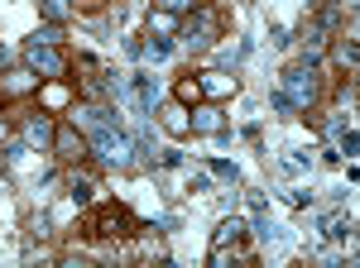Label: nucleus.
Returning <instances> with one entry per match:
<instances>
[{
	"label": "nucleus",
	"mask_w": 360,
	"mask_h": 268,
	"mask_svg": "<svg viewBox=\"0 0 360 268\" xmlns=\"http://www.w3.org/2000/svg\"><path fill=\"white\" fill-rule=\"evenodd\" d=\"M269 106H274L278 115H293V110H298L293 101H288V96H283V91H274V96H269Z\"/></svg>",
	"instance_id": "22"
},
{
	"label": "nucleus",
	"mask_w": 360,
	"mask_h": 268,
	"mask_svg": "<svg viewBox=\"0 0 360 268\" xmlns=\"http://www.w3.org/2000/svg\"><path fill=\"white\" fill-rule=\"evenodd\" d=\"M125 225H130L125 211H101L96 220H91V235H125Z\"/></svg>",
	"instance_id": "6"
},
{
	"label": "nucleus",
	"mask_w": 360,
	"mask_h": 268,
	"mask_svg": "<svg viewBox=\"0 0 360 268\" xmlns=\"http://www.w3.org/2000/svg\"><path fill=\"white\" fill-rule=\"evenodd\" d=\"M72 125H82V130L96 134V130H106V125H111V115H106L101 106H77V110H72Z\"/></svg>",
	"instance_id": "7"
},
{
	"label": "nucleus",
	"mask_w": 360,
	"mask_h": 268,
	"mask_svg": "<svg viewBox=\"0 0 360 268\" xmlns=\"http://www.w3.org/2000/svg\"><path fill=\"white\" fill-rule=\"evenodd\" d=\"M202 0H159V10H173V15H183V10H197Z\"/></svg>",
	"instance_id": "19"
},
{
	"label": "nucleus",
	"mask_w": 360,
	"mask_h": 268,
	"mask_svg": "<svg viewBox=\"0 0 360 268\" xmlns=\"http://www.w3.org/2000/svg\"><path fill=\"white\" fill-rule=\"evenodd\" d=\"M49 20H68V0H39Z\"/></svg>",
	"instance_id": "18"
},
{
	"label": "nucleus",
	"mask_w": 360,
	"mask_h": 268,
	"mask_svg": "<svg viewBox=\"0 0 360 268\" xmlns=\"http://www.w3.org/2000/svg\"><path fill=\"white\" fill-rule=\"evenodd\" d=\"M164 130L168 134H188V130H193V115L173 101V106H164Z\"/></svg>",
	"instance_id": "10"
},
{
	"label": "nucleus",
	"mask_w": 360,
	"mask_h": 268,
	"mask_svg": "<svg viewBox=\"0 0 360 268\" xmlns=\"http://www.w3.org/2000/svg\"><path fill=\"white\" fill-rule=\"evenodd\" d=\"M53 144H58V154H63L68 163H82V159H86V139L77 134V125H72V130H58Z\"/></svg>",
	"instance_id": "5"
},
{
	"label": "nucleus",
	"mask_w": 360,
	"mask_h": 268,
	"mask_svg": "<svg viewBox=\"0 0 360 268\" xmlns=\"http://www.w3.org/2000/svg\"><path fill=\"white\" fill-rule=\"evenodd\" d=\"M327 235H332V240H351V235H356V225H351V215H346V220L336 215L332 225H327Z\"/></svg>",
	"instance_id": "15"
},
{
	"label": "nucleus",
	"mask_w": 360,
	"mask_h": 268,
	"mask_svg": "<svg viewBox=\"0 0 360 268\" xmlns=\"http://www.w3.org/2000/svg\"><path fill=\"white\" fill-rule=\"evenodd\" d=\"M240 240H245V225H240L236 215H231V220H221V225H217V235H212V244H217V249H226V244H240Z\"/></svg>",
	"instance_id": "9"
},
{
	"label": "nucleus",
	"mask_w": 360,
	"mask_h": 268,
	"mask_svg": "<svg viewBox=\"0 0 360 268\" xmlns=\"http://www.w3.org/2000/svg\"><path fill=\"white\" fill-rule=\"evenodd\" d=\"M183 29H188V48H207V43H212V34H217V15L197 5V10H193V20H188Z\"/></svg>",
	"instance_id": "3"
},
{
	"label": "nucleus",
	"mask_w": 360,
	"mask_h": 268,
	"mask_svg": "<svg viewBox=\"0 0 360 268\" xmlns=\"http://www.w3.org/2000/svg\"><path fill=\"white\" fill-rule=\"evenodd\" d=\"M68 187H72V201H91L96 182H91V177H77V173H72V182H68Z\"/></svg>",
	"instance_id": "14"
},
{
	"label": "nucleus",
	"mask_w": 360,
	"mask_h": 268,
	"mask_svg": "<svg viewBox=\"0 0 360 268\" xmlns=\"http://www.w3.org/2000/svg\"><path fill=\"white\" fill-rule=\"evenodd\" d=\"M283 96H288L293 106H307V101L317 96V81H312V72H307V67H293V72H288V91H283Z\"/></svg>",
	"instance_id": "4"
},
{
	"label": "nucleus",
	"mask_w": 360,
	"mask_h": 268,
	"mask_svg": "<svg viewBox=\"0 0 360 268\" xmlns=\"http://www.w3.org/2000/svg\"><path fill=\"white\" fill-rule=\"evenodd\" d=\"M336 62H341V67H346V72H351V67H356V39H346V43H341V48H336Z\"/></svg>",
	"instance_id": "17"
},
{
	"label": "nucleus",
	"mask_w": 360,
	"mask_h": 268,
	"mask_svg": "<svg viewBox=\"0 0 360 268\" xmlns=\"http://www.w3.org/2000/svg\"><path fill=\"white\" fill-rule=\"evenodd\" d=\"M144 53H149V58H168V53H173V43H168V39H149Z\"/></svg>",
	"instance_id": "21"
},
{
	"label": "nucleus",
	"mask_w": 360,
	"mask_h": 268,
	"mask_svg": "<svg viewBox=\"0 0 360 268\" xmlns=\"http://www.w3.org/2000/svg\"><path fill=\"white\" fill-rule=\"evenodd\" d=\"M193 130L197 134H221V106H197L193 110Z\"/></svg>",
	"instance_id": "8"
},
{
	"label": "nucleus",
	"mask_w": 360,
	"mask_h": 268,
	"mask_svg": "<svg viewBox=\"0 0 360 268\" xmlns=\"http://www.w3.org/2000/svg\"><path fill=\"white\" fill-rule=\"evenodd\" d=\"M212 173H217L221 182H236V177H240V173H236V163H212Z\"/></svg>",
	"instance_id": "23"
},
{
	"label": "nucleus",
	"mask_w": 360,
	"mask_h": 268,
	"mask_svg": "<svg viewBox=\"0 0 360 268\" xmlns=\"http://www.w3.org/2000/svg\"><path fill=\"white\" fill-rule=\"evenodd\" d=\"M173 29H178V15H173V10H154V15H149V34L164 39V34H173Z\"/></svg>",
	"instance_id": "12"
},
{
	"label": "nucleus",
	"mask_w": 360,
	"mask_h": 268,
	"mask_svg": "<svg viewBox=\"0 0 360 268\" xmlns=\"http://www.w3.org/2000/svg\"><path fill=\"white\" fill-rule=\"evenodd\" d=\"M29 86H34V72H15V77L5 81V91H10V96H20V91H29Z\"/></svg>",
	"instance_id": "16"
},
{
	"label": "nucleus",
	"mask_w": 360,
	"mask_h": 268,
	"mask_svg": "<svg viewBox=\"0 0 360 268\" xmlns=\"http://www.w3.org/2000/svg\"><path fill=\"white\" fill-rule=\"evenodd\" d=\"M202 96V86H197V77H188L183 86H178V101H197Z\"/></svg>",
	"instance_id": "20"
},
{
	"label": "nucleus",
	"mask_w": 360,
	"mask_h": 268,
	"mask_svg": "<svg viewBox=\"0 0 360 268\" xmlns=\"http://www.w3.org/2000/svg\"><path fill=\"white\" fill-rule=\"evenodd\" d=\"M197 86H202L207 96H231V91H236V77H226V72H207Z\"/></svg>",
	"instance_id": "11"
},
{
	"label": "nucleus",
	"mask_w": 360,
	"mask_h": 268,
	"mask_svg": "<svg viewBox=\"0 0 360 268\" xmlns=\"http://www.w3.org/2000/svg\"><path fill=\"white\" fill-rule=\"evenodd\" d=\"M44 101H49V106H63V101H68V91H63V86H49V91H44Z\"/></svg>",
	"instance_id": "24"
},
{
	"label": "nucleus",
	"mask_w": 360,
	"mask_h": 268,
	"mask_svg": "<svg viewBox=\"0 0 360 268\" xmlns=\"http://www.w3.org/2000/svg\"><path fill=\"white\" fill-rule=\"evenodd\" d=\"M86 149H91L101 163H111V168H130V139H125L120 130H111V125L91 134V144H86Z\"/></svg>",
	"instance_id": "1"
},
{
	"label": "nucleus",
	"mask_w": 360,
	"mask_h": 268,
	"mask_svg": "<svg viewBox=\"0 0 360 268\" xmlns=\"http://www.w3.org/2000/svg\"><path fill=\"white\" fill-rule=\"evenodd\" d=\"M25 134L34 139V144H49V139H53V130H49V120H44V115H39V120H29Z\"/></svg>",
	"instance_id": "13"
},
{
	"label": "nucleus",
	"mask_w": 360,
	"mask_h": 268,
	"mask_svg": "<svg viewBox=\"0 0 360 268\" xmlns=\"http://www.w3.org/2000/svg\"><path fill=\"white\" fill-rule=\"evenodd\" d=\"M25 62H29V72H39V77H63L68 72L63 53H53V43H39V39L25 48Z\"/></svg>",
	"instance_id": "2"
}]
</instances>
